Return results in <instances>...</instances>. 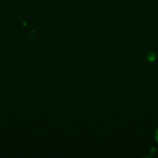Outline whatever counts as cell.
<instances>
[{
	"mask_svg": "<svg viewBox=\"0 0 158 158\" xmlns=\"http://www.w3.org/2000/svg\"><path fill=\"white\" fill-rule=\"evenodd\" d=\"M155 137H156V141L158 142V130H157V131H156V134H155Z\"/></svg>",
	"mask_w": 158,
	"mask_h": 158,
	"instance_id": "6da1fadb",
	"label": "cell"
}]
</instances>
